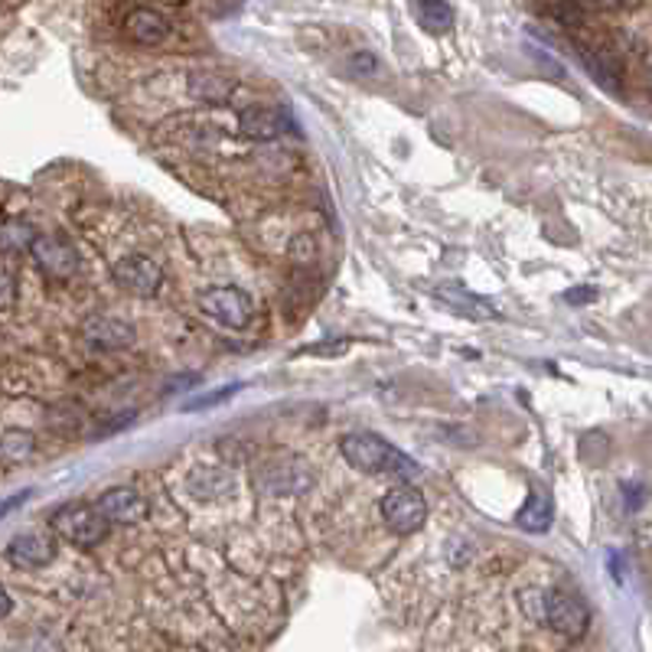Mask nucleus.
Returning <instances> with one entry per match:
<instances>
[{"label":"nucleus","mask_w":652,"mask_h":652,"mask_svg":"<svg viewBox=\"0 0 652 652\" xmlns=\"http://www.w3.org/2000/svg\"><path fill=\"white\" fill-rule=\"evenodd\" d=\"M541 619H544L554 632H561V636H567V639H577V636H584V629H587V623H590V613H587V606H584L580 597H574V593H567V590H551V593H544Z\"/></svg>","instance_id":"nucleus-4"},{"label":"nucleus","mask_w":652,"mask_h":652,"mask_svg":"<svg viewBox=\"0 0 652 652\" xmlns=\"http://www.w3.org/2000/svg\"><path fill=\"white\" fill-rule=\"evenodd\" d=\"M551 518H554V502H551L548 489H531L525 505L515 515L518 528H525V531H548Z\"/></svg>","instance_id":"nucleus-15"},{"label":"nucleus","mask_w":652,"mask_h":652,"mask_svg":"<svg viewBox=\"0 0 652 652\" xmlns=\"http://www.w3.org/2000/svg\"><path fill=\"white\" fill-rule=\"evenodd\" d=\"M414 16L421 23V29L440 36L453 26V7L447 0H414Z\"/></svg>","instance_id":"nucleus-17"},{"label":"nucleus","mask_w":652,"mask_h":652,"mask_svg":"<svg viewBox=\"0 0 652 652\" xmlns=\"http://www.w3.org/2000/svg\"><path fill=\"white\" fill-rule=\"evenodd\" d=\"M241 134L254 137V140H274L284 134V117L274 108H248L238 114Z\"/></svg>","instance_id":"nucleus-14"},{"label":"nucleus","mask_w":652,"mask_h":652,"mask_svg":"<svg viewBox=\"0 0 652 652\" xmlns=\"http://www.w3.org/2000/svg\"><path fill=\"white\" fill-rule=\"evenodd\" d=\"M548 10L564 26H580V20H584V7L577 0H548Z\"/></svg>","instance_id":"nucleus-21"},{"label":"nucleus","mask_w":652,"mask_h":652,"mask_svg":"<svg viewBox=\"0 0 652 652\" xmlns=\"http://www.w3.org/2000/svg\"><path fill=\"white\" fill-rule=\"evenodd\" d=\"M95 509L111 522V525H134L147 515V499L130 489V486H114L98 496Z\"/></svg>","instance_id":"nucleus-8"},{"label":"nucleus","mask_w":652,"mask_h":652,"mask_svg":"<svg viewBox=\"0 0 652 652\" xmlns=\"http://www.w3.org/2000/svg\"><path fill=\"white\" fill-rule=\"evenodd\" d=\"M114 284L134 297H153L163 284V271L156 261L143 258V254H127L121 261H114Z\"/></svg>","instance_id":"nucleus-7"},{"label":"nucleus","mask_w":652,"mask_h":652,"mask_svg":"<svg viewBox=\"0 0 652 652\" xmlns=\"http://www.w3.org/2000/svg\"><path fill=\"white\" fill-rule=\"evenodd\" d=\"M235 391H238V385H225V388H218V391H212V394H202V398L189 401V404H186V411H199V408L218 404L222 398H228V394H235Z\"/></svg>","instance_id":"nucleus-23"},{"label":"nucleus","mask_w":652,"mask_h":652,"mask_svg":"<svg viewBox=\"0 0 652 652\" xmlns=\"http://www.w3.org/2000/svg\"><path fill=\"white\" fill-rule=\"evenodd\" d=\"M33 450H36V437L29 430L13 427L0 437V463H23L33 456Z\"/></svg>","instance_id":"nucleus-19"},{"label":"nucleus","mask_w":652,"mask_h":652,"mask_svg":"<svg viewBox=\"0 0 652 652\" xmlns=\"http://www.w3.org/2000/svg\"><path fill=\"white\" fill-rule=\"evenodd\" d=\"M189 91L202 101H225L231 91V82L218 72H192L189 75Z\"/></svg>","instance_id":"nucleus-18"},{"label":"nucleus","mask_w":652,"mask_h":652,"mask_svg":"<svg viewBox=\"0 0 652 652\" xmlns=\"http://www.w3.org/2000/svg\"><path fill=\"white\" fill-rule=\"evenodd\" d=\"M52 531L72 544H82V548H91L98 541L108 538L111 531V522L95 509V505H85V502H75V505H62L55 515H52Z\"/></svg>","instance_id":"nucleus-2"},{"label":"nucleus","mask_w":652,"mask_h":652,"mask_svg":"<svg viewBox=\"0 0 652 652\" xmlns=\"http://www.w3.org/2000/svg\"><path fill=\"white\" fill-rule=\"evenodd\" d=\"M434 293H437L447 306H453L456 313H463V316H469V319H496V316H499V310H496L486 297H476L473 290H466V287H460V284H440Z\"/></svg>","instance_id":"nucleus-11"},{"label":"nucleus","mask_w":652,"mask_h":652,"mask_svg":"<svg viewBox=\"0 0 652 652\" xmlns=\"http://www.w3.org/2000/svg\"><path fill=\"white\" fill-rule=\"evenodd\" d=\"M29 499V489H23V492H16V496H7V499H0V518L7 515V512H13L16 505H23Z\"/></svg>","instance_id":"nucleus-26"},{"label":"nucleus","mask_w":652,"mask_h":652,"mask_svg":"<svg viewBox=\"0 0 652 652\" xmlns=\"http://www.w3.org/2000/svg\"><path fill=\"white\" fill-rule=\"evenodd\" d=\"M254 482H258V489H264L271 496H290V492H303L310 486V473L293 460H284V463L271 460L258 469Z\"/></svg>","instance_id":"nucleus-9"},{"label":"nucleus","mask_w":652,"mask_h":652,"mask_svg":"<svg viewBox=\"0 0 652 652\" xmlns=\"http://www.w3.org/2000/svg\"><path fill=\"white\" fill-rule=\"evenodd\" d=\"M580 7H593V10H613L619 7V0H577Z\"/></svg>","instance_id":"nucleus-28"},{"label":"nucleus","mask_w":652,"mask_h":652,"mask_svg":"<svg viewBox=\"0 0 652 652\" xmlns=\"http://www.w3.org/2000/svg\"><path fill=\"white\" fill-rule=\"evenodd\" d=\"M189 489L199 499L225 496V492H231V476L218 466H199V469L189 473Z\"/></svg>","instance_id":"nucleus-16"},{"label":"nucleus","mask_w":652,"mask_h":652,"mask_svg":"<svg viewBox=\"0 0 652 652\" xmlns=\"http://www.w3.org/2000/svg\"><path fill=\"white\" fill-rule=\"evenodd\" d=\"M199 306L231 329H244L251 323V297L238 287H205L199 293Z\"/></svg>","instance_id":"nucleus-5"},{"label":"nucleus","mask_w":652,"mask_h":652,"mask_svg":"<svg viewBox=\"0 0 652 652\" xmlns=\"http://www.w3.org/2000/svg\"><path fill=\"white\" fill-rule=\"evenodd\" d=\"M339 450L362 473H378V476H394V479H411V476L421 473L417 460H411L408 453H401L398 447H391L378 434H365V430L346 434Z\"/></svg>","instance_id":"nucleus-1"},{"label":"nucleus","mask_w":652,"mask_h":652,"mask_svg":"<svg viewBox=\"0 0 652 652\" xmlns=\"http://www.w3.org/2000/svg\"><path fill=\"white\" fill-rule=\"evenodd\" d=\"M29 251H33V261L39 264V271L52 280H65L78 271L75 248L59 235H36L29 241Z\"/></svg>","instance_id":"nucleus-6"},{"label":"nucleus","mask_w":652,"mask_h":652,"mask_svg":"<svg viewBox=\"0 0 652 652\" xmlns=\"http://www.w3.org/2000/svg\"><path fill=\"white\" fill-rule=\"evenodd\" d=\"M584 62L606 91H619V62L610 52H584Z\"/></svg>","instance_id":"nucleus-20"},{"label":"nucleus","mask_w":652,"mask_h":652,"mask_svg":"<svg viewBox=\"0 0 652 652\" xmlns=\"http://www.w3.org/2000/svg\"><path fill=\"white\" fill-rule=\"evenodd\" d=\"M124 29L134 42L140 46H160L166 36H170V23L156 13V10H147V7H137L127 13L124 20Z\"/></svg>","instance_id":"nucleus-13"},{"label":"nucleus","mask_w":652,"mask_h":652,"mask_svg":"<svg viewBox=\"0 0 652 652\" xmlns=\"http://www.w3.org/2000/svg\"><path fill=\"white\" fill-rule=\"evenodd\" d=\"M10 610H13V600H10V593L3 590V584H0V619L10 616Z\"/></svg>","instance_id":"nucleus-29"},{"label":"nucleus","mask_w":652,"mask_h":652,"mask_svg":"<svg viewBox=\"0 0 652 652\" xmlns=\"http://www.w3.org/2000/svg\"><path fill=\"white\" fill-rule=\"evenodd\" d=\"M381 518L394 535H411L424 525L427 518V502L414 486H398L391 492H385L381 499Z\"/></svg>","instance_id":"nucleus-3"},{"label":"nucleus","mask_w":652,"mask_h":652,"mask_svg":"<svg viewBox=\"0 0 652 652\" xmlns=\"http://www.w3.org/2000/svg\"><path fill=\"white\" fill-rule=\"evenodd\" d=\"M16 297V287H13V274L7 267H0V306H10Z\"/></svg>","instance_id":"nucleus-24"},{"label":"nucleus","mask_w":652,"mask_h":652,"mask_svg":"<svg viewBox=\"0 0 652 652\" xmlns=\"http://www.w3.org/2000/svg\"><path fill=\"white\" fill-rule=\"evenodd\" d=\"M597 297V290L593 287H574V290H567L564 293V300L567 303H587V300H593Z\"/></svg>","instance_id":"nucleus-25"},{"label":"nucleus","mask_w":652,"mask_h":652,"mask_svg":"<svg viewBox=\"0 0 652 652\" xmlns=\"http://www.w3.org/2000/svg\"><path fill=\"white\" fill-rule=\"evenodd\" d=\"M313 251H316V244H313V238H310V235H297V238L290 241V254H293V261H297V264H303V261H313Z\"/></svg>","instance_id":"nucleus-22"},{"label":"nucleus","mask_w":652,"mask_h":652,"mask_svg":"<svg viewBox=\"0 0 652 652\" xmlns=\"http://www.w3.org/2000/svg\"><path fill=\"white\" fill-rule=\"evenodd\" d=\"M52 557H55V541H52L49 535H39V531L16 535V538L7 544V561H10L13 567H23V570L46 567Z\"/></svg>","instance_id":"nucleus-10"},{"label":"nucleus","mask_w":652,"mask_h":652,"mask_svg":"<svg viewBox=\"0 0 652 652\" xmlns=\"http://www.w3.org/2000/svg\"><path fill=\"white\" fill-rule=\"evenodd\" d=\"M342 349H346V339H339V342H319V346H310L306 352H333V355H336V352H342Z\"/></svg>","instance_id":"nucleus-27"},{"label":"nucleus","mask_w":652,"mask_h":652,"mask_svg":"<svg viewBox=\"0 0 652 652\" xmlns=\"http://www.w3.org/2000/svg\"><path fill=\"white\" fill-rule=\"evenodd\" d=\"M82 333L98 349H121V346L134 342V326L124 319H114V316H91Z\"/></svg>","instance_id":"nucleus-12"}]
</instances>
